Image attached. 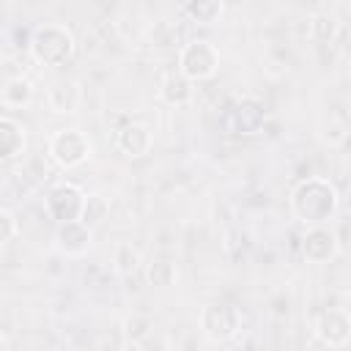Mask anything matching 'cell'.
I'll use <instances>...</instances> for the list:
<instances>
[{
    "instance_id": "7c38bea8",
    "label": "cell",
    "mask_w": 351,
    "mask_h": 351,
    "mask_svg": "<svg viewBox=\"0 0 351 351\" xmlns=\"http://www.w3.org/2000/svg\"><path fill=\"white\" fill-rule=\"evenodd\" d=\"M80 101H82V93L71 77H58L47 88V104L52 112H77Z\"/></svg>"
},
{
    "instance_id": "52a82bcc",
    "label": "cell",
    "mask_w": 351,
    "mask_h": 351,
    "mask_svg": "<svg viewBox=\"0 0 351 351\" xmlns=\"http://www.w3.org/2000/svg\"><path fill=\"white\" fill-rule=\"evenodd\" d=\"M313 335L329 348H343L351 337V318L343 307H324L313 318Z\"/></svg>"
},
{
    "instance_id": "30bf717a",
    "label": "cell",
    "mask_w": 351,
    "mask_h": 351,
    "mask_svg": "<svg viewBox=\"0 0 351 351\" xmlns=\"http://www.w3.org/2000/svg\"><path fill=\"white\" fill-rule=\"evenodd\" d=\"M93 244V230L85 228L80 219L77 222H63L55 228V247L66 258H80L90 250Z\"/></svg>"
},
{
    "instance_id": "9a60e30c",
    "label": "cell",
    "mask_w": 351,
    "mask_h": 351,
    "mask_svg": "<svg viewBox=\"0 0 351 351\" xmlns=\"http://www.w3.org/2000/svg\"><path fill=\"white\" fill-rule=\"evenodd\" d=\"M33 93H36L33 82L19 74V77H11V80L0 88V101H3L5 107H27V104L33 101Z\"/></svg>"
},
{
    "instance_id": "4fadbf2b",
    "label": "cell",
    "mask_w": 351,
    "mask_h": 351,
    "mask_svg": "<svg viewBox=\"0 0 351 351\" xmlns=\"http://www.w3.org/2000/svg\"><path fill=\"white\" fill-rule=\"evenodd\" d=\"M25 126L16 118L0 115V162H11L19 154H25Z\"/></svg>"
},
{
    "instance_id": "e0dca14e",
    "label": "cell",
    "mask_w": 351,
    "mask_h": 351,
    "mask_svg": "<svg viewBox=\"0 0 351 351\" xmlns=\"http://www.w3.org/2000/svg\"><path fill=\"white\" fill-rule=\"evenodd\" d=\"M140 263H143V258H140V250H137L134 244H129V241H118V244H115L112 266H115V271H118L121 277L134 274V271L140 269Z\"/></svg>"
},
{
    "instance_id": "9c48e42d",
    "label": "cell",
    "mask_w": 351,
    "mask_h": 351,
    "mask_svg": "<svg viewBox=\"0 0 351 351\" xmlns=\"http://www.w3.org/2000/svg\"><path fill=\"white\" fill-rule=\"evenodd\" d=\"M340 252V239L329 225H313L302 233V255L310 263H329Z\"/></svg>"
},
{
    "instance_id": "3957f363",
    "label": "cell",
    "mask_w": 351,
    "mask_h": 351,
    "mask_svg": "<svg viewBox=\"0 0 351 351\" xmlns=\"http://www.w3.org/2000/svg\"><path fill=\"white\" fill-rule=\"evenodd\" d=\"M181 77H186L189 82H203L211 80L219 71V49L217 44H211L208 38H192L181 47L178 52V69Z\"/></svg>"
},
{
    "instance_id": "ba28073f",
    "label": "cell",
    "mask_w": 351,
    "mask_h": 351,
    "mask_svg": "<svg viewBox=\"0 0 351 351\" xmlns=\"http://www.w3.org/2000/svg\"><path fill=\"white\" fill-rule=\"evenodd\" d=\"M266 123V110H263V101L252 99V96H244L239 99L222 118V126L228 134H255L261 126Z\"/></svg>"
},
{
    "instance_id": "8fae6325",
    "label": "cell",
    "mask_w": 351,
    "mask_h": 351,
    "mask_svg": "<svg viewBox=\"0 0 351 351\" xmlns=\"http://www.w3.org/2000/svg\"><path fill=\"white\" fill-rule=\"evenodd\" d=\"M115 145H118L121 154H126V156H132V159H140V156H145V154L151 151L154 134H151L148 126L129 121V123H123V126L115 132Z\"/></svg>"
},
{
    "instance_id": "277c9868",
    "label": "cell",
    "mask_w": 351,
    "mask_h": 351,
    "mask_svg": "<svg viewBox=\"0 0 351 351\" xmlns=\"http://www.w3.org/2000/svg\"><path fill=\"white\" fill-rule=\"evenodd\" d=\"M90 151H93V143L80 129H58L47 143V154L63 170H71V167H80L82 162H88Z\"/></svg>"
},
{
    "instance_id": "7402d4cb",
    "label": "cell",
    "mask_w": 351,
    "mask_h": 351,
    "mask_svg": "<svg viewBox=\"0 0 351 351\" xmlns=\"http://www.w3.org/2000/svg\"><path fill=\"white\" fill-rule=\"evenodd\" d=\"M19 225H16V217L8 211V208H0V247L8 244L14 236H16Z\"/></svg>"
},
{
    "instance_id": "ffe728a7",
    "label": "cell",
    "mask_w": 351,
    "mask_h": 351,
    "mask_svg": "<svg viewBox=\"0 0 351 351\" xmlns=\"http://www.w3.org/2000/svg\"><path fill=\"white\" fill-rule=\"evenodd\" d=\"M121 329H123V337H126L129 343H140V340H145V337L151 335L154 321H151L145 313H129V315L123 318Z\"/></svg>"
},
{
    "instance_id": "44dd1931",
    "label": "cell",
    "mask_w": 351,
    "mask_h": 351,
    "mask_svg": "<svg viewBox=\"0 0 351 351\" xmlns=\"http://www.w3.org/2000/svg\"><path fill=\"white\" fill-rule=\"evenodd\" d=\"M337 30H340V19L335 14H329V11H321V14H315L310 19V33L318 41H335Z\"/></svg>"
},
{
    "instance_id": "d6986e66",
    "label": "cell",
    "mask_w": 351,
    "mask_h": 351,
    "mask_svg": "<svg viewBox=\"0 0 351 351\" xmlns=\"http://www.w3.org/2000/svg\"><path fill=\"white\" fill-rule=\"evenodd\" d=\"M145 274H148V282H151V285H156V288H170V285L176 282V277H178V269H176L173 261L156 258V261L148 263Z\"/></svg>"
},
{
    "instance_id": "6da1fadb",
    "label": "cell",
    "mask_w": 351,
    "mask_h": 351,
    "mask_svg": "<svg viewBox=\"0 0 351 351\" xmlns=\"http://www.w3.org/2000/svg\"><path fill=\"white\" fill-rule=\"evenodd\" d=\"M340 208L337 186L324 176H307L291 189V214L304 228L326 225Z\"/></svg>"
},
{
    "instance_id": "ac0fdd59",
    "label": "cell",
    "mask_w": 351,
    "mask_h": 351,
    "mask_svg": "<svg viewBox=\"0 0 351 351\" xmlns=\"http://www.w3.org/2000/svg\"><path fill=\"white\" fill-rule=\"evenodd\" d=\"M107 214H110L107 197H101V195H88V197H85V206H82V214H80V222L93 230V228H99V225L107 219Z\"/></svg>"
},
{
    "instance_id": "603a6c76",
    "label": "cell",
    "mask_w": 351,
    "mask_h": 351,
    "mask_svg": "<svg viewBox=\"0 0 351 351\" xmlns=\"http://www.w3.org/2000/svg\"><path fill=\"white\" fill-rule=\"evenodd\" d=\"M0 351H5V337H3V332H0Z\"/></svg>"
},
{
    "instance_id": "2e32d148",
    "label": "cell",
    "mask_w": 351,
    "mask_h": 351,
    "mask_svg": "<svg viewBox=\"0 0 351 351\" xmlns=\"http://www.w3.org/2000/svg\"><path fill=\"white\" fill-rule=\"evenodd\" d=\"M181 11H184V16H189L197 25H211L222 16L225 3L222 0H189L181 5Z\"/></svg>"
},
{
    "instance_id": "5b68a950",
    "label": "cell",
    "mask_w": 351,
    "mask_h": 351,
    "mask_svg": "<svg viewBox=\"0 0 351 351\" xmlns=\"http://www.w3.org/2000/svg\"><path fill=\"white\" fill-rule=\"evenodd\" d=\"M200 329L211 343H228L241 329V313L230 302H208L200 310Z\"/></svg>"
},
{
    "instance_id": "7a4b0ae2",
    "label": "cell",
    "mask_w": 351,
    "mask_h": 351,
    "mask_svg": "<svg viewBox=\"0 0 351 351\" xmlns=\"http://www.w3.org/2000/svg\"><path fill=\"white\" fill-rule=\"evenodd\" d=\"M30 58L38 63V66H66L77 49V38L71 33V27L66 25H58V22H44L33 30L30 36Z\"/></svg>"
},
{
    "instance_id": "8992f818",
    "label": "cell",
    "mask_w": 351,
    "mask_h": 351,
    "mask_svg": "<svg viewBox=\"0 0 351 351\" xmlns=\"http://www.w3.org/2000/svg\"><path fill=\"white\" fill-rule=\"evenodd\" d=\"M85 189L71 184V181H60L55 184L47 197H44V208L49 214V219H55L58 225L63 222H77L80 214H82V206H85Z\"/></svg>"
},
{
    "instance_id": "5bb4252c",
    "label": "cell",
    "mask_w": 351,
    "mask_h": 351,
    "mask_svg": "<svg viewBox=\"0 0 351 351\" xmlns=\"http://www.w3.org/2000/svg\"><path fill=\"white\" fill-rule=\"evenodd\" d=\"M159 99L170 107H184L189 99H192V82L186 77H181L178 71H167L162 74L159 80V88H156Z\"/></svg>"
}]
</instances>
